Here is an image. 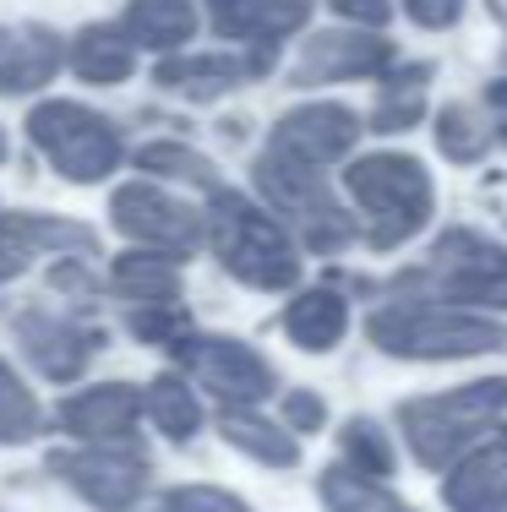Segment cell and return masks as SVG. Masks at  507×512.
Listing matches in <instances>:
<instances>
[{
    "label": "cell",
    "mask_w": 507,
    "mask_h": 512,
    "mask_svg": "<svg viewBox=\"0 0 507 512\" xmlns=\"http://www.w3.org/2000/svg\"><path fill=\"white\" fill-rule=\"evenodd\" d=\"M366 338L398 360H464L507 349L502 322L464 306H442V300H388L382 311H371Z\"/></svg>",
    "instance_id": "1"
},
{
    "label": "cell",
    "mask_w": 507,
    "mask_h": 512,
    "mask_svg": "<svg viewBox=\"0 0 507 512\" xmlns=\"http://www.w3.org/2000/svg\"><path fill=\"white\" fill-rule=\"evenodd\" d=\"M208 240L219 251V262L240 284L251 289H295L300 284V251L289 246V235L279 229V218L262 213L251 197L240 191H208Z\"/></svg>",
    "instance_id": "2"
},
{
    "label": "cell",
    "mask_w": 507,
    "mask_h": 512,
    "mask_svg": "<svg viewBox=\"0 0 507 512\" xmlns=\"http://www.w3.org/2000/svg\"><path fill=\"white\" fill-rule=\"evenodd\" d=\"M344 186L360 202V213H366V246L371 251H393L431 224L437 191H431V175L420 169V158H409V153L355 158L344 169Z\"/></svg>",
    "instance_id": "3"
},
{
    "label": "cell",
    "mask_w": 507,
    "mask_h": 512,
    "mask_svg": "<svg viewBox=\"0 0 507 512\" xmlns=\"http://www.w3.org/2000/svg\"><path fill=\"white\" fill-rule=\"evenodd\" d=\"M507 409V376H486V382H464L453 393L409 398L398 404V431H404L409 453L426 469H448V463L475 447V436Z\"/></svg>",
    "instance_id": "4"
},
{
    "label": "cell",
    "mask_w": 507,
    "mask_h": 512,
    "mask_svg": "<svg viewBox=\"0 0 507 512\" xmlns=\"http://www.w3.org/2000/svg\"><path fill=\"white\" fill-rule=\"evenodd\" d=\"M28 142L50 158L55 175H66L71 186H99L104 175H115L126 158V137L110 115L77 104V99H44L28 115Z\"/></svg>",
    "instance_id": "5"
},
{
    "label": "cell",
    "mask_w": 507,
    "mask_h": 512,
    "mask_svg": "<svg viewBox=\"0 0 507 512\" xmlns=\"http://www.w3.org/2000/svg\"><path fill=\"white\" fill-rule=\"evenodd\" d=\"M393 295H426V300H469V306L507 311V251L486 235L448 229L431 246L420 267L393 278Z\"/></svg>",
    "instance_id": "6"
},
{
    "label": "cell",
    "mask_w": 507,
    "mask_h": 512,
    "mask_svg": "<svg viewBox=\"0 0 507 512\" xmlns=\"http://www.w3.org/2000/svg\"><path fill=\"white\" fill-rule=\"evenodd\" d=\"M251 180H257V191L268 197L273 213H284L289 224L300 229V246L306 251L333 256L360 235L355 218L344 213V202L328 191L322 169L295 164V158H279V153H262L257 164H251Z\"/></svg>",
    "instance_id": "7"
},
{
    "label": "cell",
    "mask_w": 507,
    "mask_h": 512,
    "mask_svg": "<svg viewBox=\"0 0 507 512\" xmlns=\"http://www.w3.org/2000/svg\"><path fill=\"white\" fill-rule=\"evenodd\" d=\"M148 453L137 442H82V447H55L50 474L71 485L82 502L104 507V512H126L137 507V496L148 491Z\"/></svg>",
    "instance_id": "8"
},
{
    "label": "cell",
    "mask_w": 507,
    "mask_h": 512,
    "mask_svg": "<svg viewBox=\"0 0 507 512\" xmlns=\"http://www.w3.org/2000/svg\"><path fill=\"white\" fill-rule=\"evenodd\" d=\"M110 224L120 229L126 240L148 251H164V256H186L208 240V224L191 202L169 197V191L148 186V180H131V186H115L110 197Z\"/></svg>",
    "instance_id": "9"
},
{
    "label": "cell",
    "mask_w": 507,
    "mask_h": 512,
    "mask_svg": "<svg viewBox=\"0 0 507 512\" xmlns=\"http://www.w3.org/2000/svg\"><path fill=\"white\" fill-rule=\"evenodd\" d=\"M175 360L186 365V371L197 376L224 409H251V404H262V398L279 387L273 365L262 360L251 344H240V338H197V333H186L175 344Z\"/></svg>",
    "instance_id": "10"
},
{
    "label": "cell",
    "mask_w": 507,
    "mask_h": 512,
    "mask_svg": "<svg viewBox=\"0 0 507 512\" xmlns=\"http://www.w3.org/2000/svg\"><path fill=\"white\" fill-rule=\"evenodd\" d=\"M17 344H22V355L39 365V376H50V382H77V376L88 371V360L99 355L110 338L93 322L60 316L50 306H33V311L17 316Z\"/></svg>",
    "instance_id": "11"
},
{
    "label": "cell",
    "mask_w": 507,
    "mask_h": 512,
    "mask_svg": "<svg viewBox=\"0 0 507 512\" xmlns=\"http://www.w3.org/2000/svg\"><path fill=\"white\" fill-rule=\"evenodd\" d=\"M355 137H360L355 109H344V104H300V109H289L279 126H273L268 153L322 169V164H333V158H344L349 148H355Z\"/></svg>",
    "instance_id": "12"
},
{
    "label": "cell",
    "mask_w": 507,
    "mask_h": 512,
    "mask_svg": "<svg viewBox=\"0 0 507 512\" xmlns=\"http://www.w3.org/2000/svg\"><path fill=\"white\" fill-rule=\"evenodd\" d=\"M393 66V44L371 39V33H317L306 39V50L289 66L295 88H322V82H355V77H377Z\"/></svg>",
    "instance_id": "13"
},
{
    "label": "cell",
    "mask_w": 507,
    "mask_h": 512,
    "mask_svg": "<svg viewBox=\"0 0 507 512\" xmlns=\"http://www.w3.org/2000/svg\"><path fill=\"white\" fill-rule=\"evenodd\" d=\"M99 246L88 224H66V218L44 213H0V284H11L17 273H28V262L39 251H82Z\"/></svg>",
    "instance_id": "14"
},
{
    "label": "cell",
    "mask_w": 507,
    "mask_h": 512,
    "mask_svg": "<svg viewBox=\"0 0 507 512\" xmlns=\"http://www.w3.org/2000/svg\"><path fill=\"white\" fill-rule=\"evenodd\" d=\"M273 50H251V55H164L153 82L175 88L186 99H219V93L240 88L246 77H268Z\"/></svg>",
    "instance_id": "15"
},
{
    "label": "cell",
    "mask_w": 507,
    "mask_h": 512,
    "mask_svg": "<svg viewBox=\"0 0 507 512\" xmlns=\"http://www.w3.org/2000/svg\"><path fill=\"white\" fill-rule=\"evenodd\" d=\"M317 0H208V17L219 39L251 44V50H273L284 33L306 28Z\"/></svg>",
    "instance_id": "16"
},
{
    "label": "cell",
    "mask_w": 507,
    "mask_h": 512,
    "mask_svg": "<svg viewBox=\"0 0 507 512\" xmlns=\"http://www.w3.org/2000/svg\"><path fill=\"white\" fill-rule=\"evenodd\" d=\"M142 414V393L131 382H104V387H88V393L66 398L60 404V431H71L77 442H126L131 425Z\"/></svg>",
    "instance_id": "17"
},
{
    "label": "cell",
    "mask_w": 507,
    "mask_h": 512,
    "mask_svg": "<svg viewBox=\"0 0 507 512\" xmlns=\"http://www.w3.org/2000/svg\"><path fill=\"white\" fill-rule=\"evenodd\" d=\"M60 33H50L44 22H22V28H0V93H39L44 82L60 71Z\"/></svg>",
    "instance_id": "18"
},
{
    "label": "cell",
    "mask_w": 507,
    "mask_h": 512,
    "mask_svg": "<svg viewBox=\"0 0 507 512\" xmlns=\"http://www.w3.org/2000/svg\"><path fill=\"white\" fill-rule=\"evenodd\" d=\"M442 496H448L453 512H507V436L486 442L480 453L458 463Z\"/></svg>",
    "instance_id": "19"
},
{
    "label": "cell",
    "mask_w": 507,
    "mask_h": 512,
    "mask_svg": "<svg viewBox=\"0 0 507 512\" xmlns=\"http://www.w3.org/2000/svg\"><path fill=\"white\" fill-rule=\"evenodd\" d=\"M120 33H126L131 50H180V44L197 39V6L191 0H131L120 11Z\"/></svg>",
    "instance_id": "20"
},
{
    "label": "cell",
    "mask_w": 507,
    "mask_h": 512,
    "mask_svg": "<svg viewBox=\"0 0 507 512\" xmlns=\"http://www.w3.org/2000/svg\"><path fill=\"white\" fill-rule=\"evenodd\" d=\"M66 66L77 71L82 82H93V88H110V82H126L131 66H137V50L126 44V33L120 28H82L77 39L66 44Z\"/></svg>",
    "instance_id": "21"
},
{
    "label": "cell",
    "mask_w": 507,
    "mask_h": 512,
    "mask_svg": "<svg viewBox=\"0 0 507 512\" xmlns=\"http://www.w3.org/2000/svg\"><path fill=\"white\" fill-rule=\"evenodd\" d=\"M349 327V306L338 289H306L300 300H289L284 311V333L295 338L300 349H311V355H322V349H333L338 338H344Z\"/></svg>",
    "instance_id": "22"
},
{
    "label": "cell",
    "mask_w": 507,
    "mask_h": 512,
    "mask_svg": "<svg viewBox=\"0 0 507 512\" xmlns=\"http://www.w3.org/2000/svg\"><path fill=\"white\" fill-rule=\"evenodd\" d=\"M110 289L120 300H131V306H175L180 300V267L169 262V256H115L110 267Z\"/></svg>",
    "instance_id": "23"
},
{
    "label": "cell",
    "mask_w": 507,
    "mask_h": 512,
    "mask_svg": "<svg viewBox=\"0 0 507 512\" xmlns=\"http://www.w3.org/2000/svg\"><path fill=\"white\" fill-rule=\"evenodd\" d=\"M219 431H224V442L235 447V453L268 463V469H295V463H300L295 436L279 431L273 420H262V414H251V409H224Z\"/></svg>",
    "instance_id": "24"
},
{
    "label": "cell",
    "mask_w": 507,
    "mask_h": 512,
    "mask_svg": "<svg viewBox=\"0 0 507 512\" xmlns=\"http://www.w3.org/2000/svg\"><path fill=\"white\" fill-rule=\"evenodd\" d=\"M317 496L328 502V512H415L409 502H398L388 485L366 480V474L344 469V463L317 474Z\"/></svg>",
    "instance_id": "25"
},
{
    "label": "cell",
    "mask_w": 507,
    "mask_h": 512,
    "mask_svg": "<svg viewBox=\"0 0 507 512\" xmlns=\"http://www.w3.org/2000/svg\"><path fill=\"white\" fill-rule=\"evenodd\" d=\"M142 409H148V420L159 425L169 442H186V436H197V425H202V404L180 376H153Z\"/></svg>",
    "instance_id": "26"
},
{
    "label": "cell",
    "mask_w": 507,
    "mask_h": 512,
    "mask_svg": "<svg viewBox=\"0 0 507 512\" xmlns=\"http://www.w3.org/2000/svg\"><path fill=\"white\" fill-rule=\"evenodd\" d=\"M426 77L431 66H404L388 77V88H382L377 109H371V131H409L420 126V115H426Z\"/></svg>",
    "instance_id": "27"
},
{
    "label": "cell",
    "mask_w": 507,
    "mask_h": 512,
    "mask_svg": "<svg viewBox=\"0 0 507 512\" xmlns=\"http://www.w3.org/2000/svg\"><path fill=\"white\" fill-rule=\"evenodd\" d=\"M437 148L448 153L453 164H475V158L491 148V120L480 115L475 104H448L437 115Z\"/></svg>",
    "instance_id": "28"
},
{
    "label": "cell",
    "mask_w": 507,
    "mask_h": 512,
    "mask_svg": "<svg viewBox=\"0 0 507 512\" xmlns=\"http://www.w3.org/2000/svg\"><path fill=\"white\" fill-rule=\"evenodd\" d=\"M137 164L148 169V175H169V180H191V186L202 191H219V169H213V158H202L197 148H186V142H148V148L137 153Z\"/></svg>",
    "instance_id": "29"
},
{
    "label": "cell",
    "mask_w": 507,
    "mask_h": 512,
    "mask_svg": "<svg viewBox=\"0 0 507 512\" xmlns=\"http://www.w3.org/2000/svg\"><path fill=\"white\" fill-rule=\"evenodd\" d=\"M44 425V409L39 398L22 387V376L0 360V442H33Z\"/></svg>",
    "instance_id": "30"
},
{
    "label": "cell",
    "mask_w": 507,
    "mask_h": 512,
    "mask_svg": "<svg viewBox=\"0 0 507 512\" xmlns=\"http://www.w3.org/2000/svg\"><path fill=\"white\" fill-rule=\"evenodd\" d=\"M344 469L366 474V480H377V474H393V447H388V431L371 420H349L344 425Z\"/></svg>",
    "instance_id": "31"
},
{
    "label": "cell",
    "mask_w": 507,
    "mask_h": 512,
    "mask_svg": "<svg viewBox=\"0 0 507 512\" xmlns=\"http://www.w3.org/2000/svg\"><path fill=\"white\" fill-rule=\"evenodd\" d=\"M126 327L142 338V344H159V349H175L180 338L191 333V316L180 311V300L175 306H131L126 316Z\"/></svg>",
    "instance_id": "32"
},
{
    "label": "cell",
    "mask_w": 507,
    "mask_h": 512,
    "mask_svg": "<svg viewBox=\"0 0 507 512\" xmlns=\"http://www.w3.org/2000/svg\"><path fill=\"white\" fill-rule=\"evenodd\" d=\"M164 512H246V502L219 485H175L164 491Z\"/></svg>",
    "instance_id": "33"
},
{
    "label": "cell",
    "mask_w": 507,
    "mask_h": 512,
    "mask_svg": "<svg viewBox=\"0 0 507 512\" xmlns=\"http://www.w3.org/2000/svg\"><path fill=\"white\" fill-rule=\"evenodd\" d=\"M322 420H328V404H322L311 387L284 393V425H289V431H322Z\"/></svg>",
    "instance_id": "34"
},
{
    "label": "cell",
    "mask_w": 507,
    "mask_h": 512,
    "mask_svg": "<svg viewBox=\"0 0 507 512\" xmlns=\"http://www.w3.org/2000/svg\"><path fill=\"white\" fill-rule=\"evenodd\" d=\"M404 11L420 22V28H453L464 0H404Z\"/></svg>",
    "instance_id": "35"
},
{
    "label": "cell",
    "mask_w": 507,
    "mask_h": 512,
    "mask_svg": "<svg viewBox=\"0 0 507 512\" xmlns=\"http://www.w3.org/2000/svg\"><path fill=\"white\" fill-rule=\"evenodd\" d=\"M50 284L60 289V295H93V273L77 262V256H60V262L50 267Z\"/></svg>",
    "instance_id": "36"
},
{
    "label": "cell",
    "mask_w": 507,
    "mask_h": 512,
    "mask_svg": "<svg viewBox=\"0 0 507 512\" xmlns=\"http://www.w3.org/2000/svg\"><path fill=\"white\" fill-rule=\"evenodd\" d=\"M328 6L338 11V17L360 22V28H382V22L393 17V6H388V0H328Z\"/></svg>",
    "instance_id": "37"
},
{
    "label": "cell",
    "mask_w": 507,
    "mask_h": 512,
    "mask_svg": "<svg viewBox=\"0 0 507 512\" xmlns=\"http://www.w3.org/2000/svg\"><path fill=\"white\" fill-rule=\"evenodd\" d=\"M486 109H491V137H502L507 142V82H491L486 88Z\"/></svg>",
    "instance_id": "38"
},
{
    "label": "cell",
    "mask_w": 507,
    "mask_h": 512,
    "mask_svg": "<svg viewBox=\"0 0 507 512\" xmlns=\"http://www.w3.org/2000/svg\"><path fill=\"white\" fill-rule=\"evenodd\" d=\"M0 158H6V131H0Z\"/></svg>",
    "instance_id": "39"
}]
</instances>
